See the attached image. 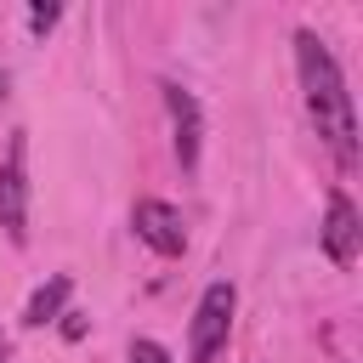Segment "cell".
Instances as JSON below:
<instances>
[{"instance_id": "6da1fadb", "label": "cell", "mask_w": 363, "mask_h": 363, "mask_svg": "<svg viewBox=\"0 0 363 363\" xmlns=\"http://www.w3.org/2000/svg\"><path fill=\"white\" fill-rule=\"evenodd\" d=\"M295 62H301V91H306V108H312V119H318V136H323V142L335 147V159L352 170V164H357V113H352V91H346V79H340L329 45H323L312 28L295 34Z\"/></svg>"}, {"instance_id": "7a4b0ae2", "label": "cell", "mask_w": 363, "mask_h": 363, "mask_svg": "<svg viewBox=\"0 0 363 363\" xmlns=\"http://www.w3.org/2000/svg\"><path fill=\"white\" fill-rule=\"evenodd\" d=\"M233 284L216 278L204 295H199V312H193V335H187V363H216V352L227 346V329H233Z\"/></svg>"}, {"instance_id": "3957f363", "label": "cell", "mask_w": 363, "mask_h": 363, "mask_svg": "<svg viewBox=\"0 0 363 363\" xmlns=\"http://www.w3.org/2000/svg\"><path fill=\"white\" fill-rule=\"evenodd\" d=\"M130 227H136V238H142L147 250H159V255H182V250H187L182 210H170L164 199H136V210H130Z\"/></svg>"}, {"instance_id": "277c9868", "label": "cell", "mask_w": 363, "mask_h": 363, "mask_svg": "<svg viewBox=\"0 0 363 363\" xmlns=\"http://www.w3.org/2000/svg\"><path fill=\"white\" fill-rule=\"evenodd\" d=\"M0 227L11 244H28V182H23V142H11L0 164Z\"/></svg>"}, {"instance_id": "5b68a950", "label": "cell", "mask_w": 363, "mask_h": 363, "mask_svg": "<svg viewBox=\"0 0 363 363\" xmlns=\"http://www.w3.org/2000/svg\"><path fill=\"white\" fill-rule=\"evenodd\" d=\"M357 244H363L357 204H352L346 193H329V221H323V250H329V261L352 267V261H357Z\"/></svg>"}, {"instance_id": "8992f818", "label": "cell", "mask_w": 363, "mask_h": 363, "mask_svg": "<svg viewBox=\"0 0 363 363\" xmlns=\"http://www.w3.org/2000/svg\"><path fill=\"white\" fill-rule=\"evenodd\" d=\"M164 102H170V119H176V159H182V170H193V164H199V136H204L199 102H193V91H182V85H164Z\"/></svg>"}, {"instance_id": "52a82bcc", "label": "cell", "mask_w": 363, "mask_h": 363, "mask_svg": "<svg viewBox=\"0 0 363 363\" xmlns=\"http://www.w3.org/2000/svg\"><path fill=\"white\" fill-rule=\"evenodd\" d=\"M68 289H74V278L68 272H57V278H45L34 295H28V306H23V323H51V318H62V306H68Z\"/></svg>"}, {"instance_id": "ba28073f", "label": "cell", "mask_w": 363, "mask_h": 363, "mask_svg": "<svg viewBox=\"0 0 363 363\" xmlns=\"http://www.w3.org/2000/svg\"><path fill=\"white\" fill-rule=\"evenodd\" d=\"M130 363H170V352L159 340H130Z\"/></svg>"}, {"instance_id": "9c48e42d", "label": "cell", "mask_w": 363, "mask_h": 363, "mask_svg": "<svg viewBox=\"0 0 363 363\" xmlns=\"http://www.w3.org/2000/svg\"><path fill=\"white\" fill-rule=\"evenodd\" d=\"M28 23H34V28H40V34H45V28H51V23H57V6H45V0H40V6H34V11H28Z\"/></svg>"}, {"instance_id": "30bf717a", "label": "cell", "mask_w": 363, "mask_h": 363, "mask_svg": "<svg viewBox=\"0 0 363 363\" xmlns=\"http://www.w3.org/2000/svg\"><path fill=\"white\" fill-rule=\"evenodd\" d=\"M62 335L79 340V335H85V312H62Z\"/></svg>"}]
</instances>
